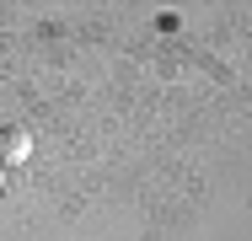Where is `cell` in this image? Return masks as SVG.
I'll return each mask as SVG.
<instances>
[{
  "label": "cell",
  "mask_w": 252,
  "mask_h": 241,
  "mask_svg": "<svg viewBox=\"0 0 252 241\" xmlns=\"http://www.w3.org/2000/svg\"><path fill=\"white\" fill-rule=\"evenodd\" d=\"M32 155V145L22 129H0V161H27Z\"/></svg>",
  "instance_id": "6da1fadb"
},
{
  "label": "cell",
  "mask_w": 252,
  "mask_h": 241,
  "mask_svg": "<svg viewBox=\"0 0 252 241\" xmlns=\"http://www.w3.org/2000/svg\"><path fill=\"white\" fill-rule=\"evenodd\" d=\"M0 188H5V172H0Z\"/></svg>",
  "instance_id": "7a4b0ae2"
}]
</instances>
